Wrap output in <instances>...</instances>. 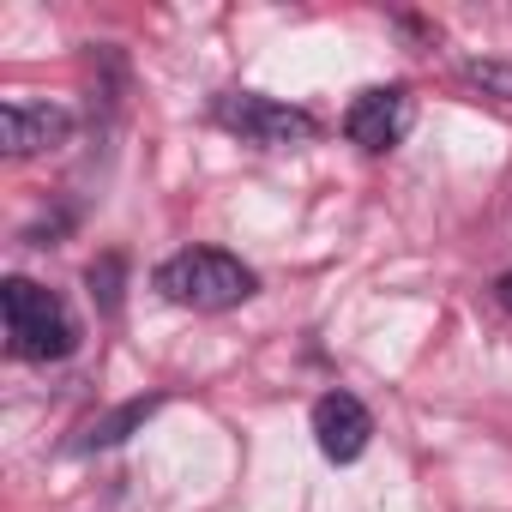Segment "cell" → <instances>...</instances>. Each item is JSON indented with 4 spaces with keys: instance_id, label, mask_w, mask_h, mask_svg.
Listing matches in <instances>:
<instances>
[{
    "instance_id": "7a4b0ae2",
    "label": "cell",
    "mask_w": 512,
    "mask_h": 512,
    "mask_svg": "<svg viewBox=\"0 0 512 512\" xmlns=\"http://www.w3.org/2000/svg\"><path fill=\"white\" fill-rule=\"evenodd\" d=\"M0 308H7V350L19 362H61V356H73L79 326H73V308L55 290H43L31 278H7L0 284Z\"/></svg>"
},
{
    "instance_id": "5b68a950",
    "label": "cell",
    "mask_w": 512,
    "mask_h": 512,
    "mask_svg": "<svg viewBox=\"0 0 512 512\" xmlns=\"http://www.w3.org/2000/svg\"><path fill=\"white\" fill-rule=\"evenodd\" d=\"M314 440H320V452H326L332 464H356V458L368 452V440H374L368 404H362L356 392H326V398H314Z\"/></svg>"
},
{
    "instance_id": "3957f363",
    "label": "cell",
    "mask_w": 512,
    "mask_h": 512,
    "mask_svg": "<svg viewBox=\"0 0 512 512\" xmlns=\"http://www.w3.org/2000/svg\"><path fill=\"white\" fill-rule=\"evenodd\" d=\"M217 127H229L241 145H260V151H290V145H308L320 133V121L296 103H278V97H260V91H223L217 97Z\"/></svg>"
},
{
    "instance_id": "6da1fadb",
    "label": "cell",
    "mask_w": 512,
    "mask_h": 512,
    "mask_svg": "<svg viewBox=\"0 0 512 512\" xmlns=\"http://www.w3.org/2000/svg\"><path fill=\"white\" fill-rule=\"evenodd\" d=\"M157 290L175 308L223 314V308H241L253 290H260V278H253L235 253H223V247H181V253H169V260L157 266Z\"/></svg>"
},
{
    "instance_id": "30bf717a",
    "label": "cell",
    "mask_w": 512,
    "mask_h": 512,
    "mask_svg": "<svg viewBox=\"0 0 512 512\" xmlns=\"http://www.w3.org/2000/svg\"><path fill=\"white\" fill-rule=\"evenodd\" d=\"M500 302H506V308H512V278H500Z\"/></svg>"
},
{
    "instance_id": "52a82bcc",
    "label": "cell",
    "mask_w": 512,
    "mask_h": 512,
    "mask_svg": "<svg viewBox=\"0 0 512 512\" xmlns=\"http://www.w3.org/2000/svg\"><path fill=\"white\" fill-rule=\"evenodd\" d=\"M157 404H163V398H133V404H121L115 416L91 422V428H85V440H79V452H97V446H115V440H127V428H139V422H145Z\"/></svg>"
},
{
    "instance_id": "9c48e42d",
    "label": "cell",
    "mask_w": 512,
    "mask_h": 512,
    "mask_svg": "<svg viewBox=\"0 0 512 512\" xmlns=\"http://www.w3.org/2000/svg\"><path fill=\"white\" fill-rule=\"evenodd\" d=\"M91 296H103V314L121 308V260H115V253L91 266Z\"/></svg>"
},
{
    "instance_id": "277c9868",
    "label": "cell",
    "mask_w": 512,
    "mask_h": 512,
    "mask_svg": "<svg viewBox=\"0 0 512 512\" xmlns=\"http://www.w3.org/2000/svg\"><path fill=\"white\" fill-rule=\"evenodd\" d=\"M410 121H416L410 91H404V85H374V91H362V97L344 109V139L380 157V151H392V145L410 133Z\"/></svg>"
},
{
    "instance_id": "ba28073f",
    "label": "cell",
    "mask_w": 512,
    "mask_h": 512,
    "mask_svg": "<svg viewBox=\"0 0 512 512\" xmlns=\"http://www.w3.org/2000/svg\"><path fill=\"white\" fill-rule=\"evenodd\" d=\"M464 79L482 85L488 97H506L512 103V61H464Z\"/></svg>"
},
{
    "instance_id": "8992f818",
    "label": "cell",
    "mask_w": 512,
    "mask_h": 512,
    "mask_svg": "<svg viewBox=\"0 0 512 512\" xmlns=\"http://www.w3.org/2000/svg\"><path fill=\"white\" fill-rule=\"evenodd\" d=\"M73 139V115L67 109H49V103H25L13 97L0 109V151L7 157H37V151H55Z\"/></svg>"
}]
</instances>
